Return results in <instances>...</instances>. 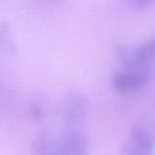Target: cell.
<instances>
[{
    "label": "cell",
    "instance_id": "obj_7",
    "mask_svg": "<svg viewBox=\"0 0 155 155\" xmlns=\"http://www.w3.org/2000/svg\"><path fill=\"white\" fill-rule=\"evenodd\" d=\"M16 46L13 40L9 25L6 23L0 25V51L5 54H14Z\"/></svg>",
    "mask_w": 155,
    "mask_h": 155
},
{
    "label": "cell",
    "instance_id": "obj_1",
    "mask_svg": "<svg viewBox=\"0 0 155 155\" xmlns=\"http://www.w3.org/2000/svg\"><path fill=\"white\" fill-rule=\"evenodd\" d=\"M150 79L147 67L130 68L126 72L117 74L113 81L115 90L122 94H133L145 86Z\"/></svg>",
    "mask_w": 155,
    "mask_h": 155
},
{
    "label": "cell",
    "instance_id": "obj_2",
    "mask_svg": "<svg viewBox=\"0 0 155 155\" xmlns=\"http://www.w3.org/2000/svg\"><path fill=\"white\" fill-rule=\"evenodd\" d=\"M154 130L139 127L133 130L123 148V153L126 155H148L154 153Z\"/></svg>",
    "mask_w": 155,
    "mask_h": 155
},
{
    "label": "cell",
    "instance_id": "obj_4",
    "mask_svg": "<svg viewBox=\"0 0 155 155\" xmlns=\"http://www.w3.org/2000/svg\"><path fill=\"white\" fill-rule=\"evenodd\" d=\"M88 150L86 137L76 129H68L59 139L54 138V154H84Z\"/></svg>",
    "mask_w": 155,
    "mask_h": 155
},
{
    "label": "cell",
    "instance_id": "obj_9",
    "mask_svg": "<svg viewBox=\"0 0 155 155\" xmlns=\"http://www.w3.org/2000/svg\"><path fill=\"white\" fill-rule=\"evenodd\" d=\"M132 2L138 6L145 7V6H148L152 4H153L155 0H132Z\"/></svg>",
    "mask_w": 155,
    "mask_h": 155
},
{
    "label": "cell",
    "instance_id": "obj_8",
    "mask_svg": "<svg viewBox=\"0 0 155 155\" xmlns=\"http://www.w3.org/2000/svg\"><path fill=\"white\" fill-rule=\"evenodd\" d=\"M30 114L35 120H41L43 116V110L41 105L38 103H34L30 107Z\"/></svg>",
    "mask_w": 155,
    "mask_h": 155
},
{
    "label": "cell",
    "instance_id": "obj_6",
    "mask_svg": "<svg viewBox=\"0 0 155 155\" xmlns=\"http://www.w3.org/2000/svg\"><path fill=\"white\" fill-rule=\"evenodd\" d=\"M32 149L36 154H54V138L49 133H42L35 139Z\"/></svg>",
    "mask_w": 155,
    "mask_h": 155
},
{
    "label": "cell",
    "instance_id": "obj_5",
    "mask_svg": "<svg viewBox=\"0 0 155 155\" xmlns=\"http://www.w3.org/2000/svg\"><path fill=\"white\" fill-rule=\"evenodd\" d=\"M88 101L81 94H73L64 110V121L70 129H76L83 124L88 114Z\"/></svg>",
    "mask_w": 155,
    "mask_h": 155
},
{
    "label": "cell",
    "instance_id": "obj_3",
    "mask_svg": "<svg viewBox=\"0 0 155 155\" xmlns=\"http://www.w3.org/2000/svg\"><path fill=\"white\" fill-rule=\"evenodd\" d=\"M118 54L122 62L129 68L146 67L155 58V37L136 48L120 47Z\"/></svg>",
    "mask_w": 155,
    "mask_h": 155
}]
</instances>
